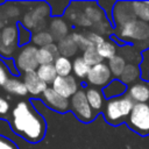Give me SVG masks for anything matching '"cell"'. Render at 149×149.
I'll list each match as a JSON object with an SVG mask.
<instances>
[{
  "label": "cell",
  "mask_w": 149,
  "mask_h": 149,
  "mask_svg": "<svg viewBox=\"0 0 149 149\" xmlns=\"http://www.w3.org/2000/svg\"><path fill=\"white\" fill-rule=\"evenodd\" d=\"M10 127L13 132L30 143L43 140L47 132L44 118L28 101H19L12 111Z\"/></svg>",
  "instance_id": "1"
},
{
  "label": "cell",
  "mask_w": 149,
  "mask_h": 149,
  "mask_svg": "<svg viewBox=\"0 0 149 149\" xmlns=\"http://www.w3.org/2000/svg\"><path fill=\"white\" fill-rule=\"evenodd\" d=\"M134 106V101L128 95H121L108 99L105 107L106 121L111 125H119L128 119L130 111Z\"/></svg>",
  "instance_id": "2"
},
{
  "label": "cell",
  "mask_w": 149,
  "mask_h": 149,
  "mask_svg": "<svg viewBox=\"0 0 149 149\" xmlns=\"http://www.w3.org/2000/svg\"><path fill=\"white\" fill-rule=\"evenodd\" d=\"M127 122L128 126L140 135H149V104H134Z\"/></svg>",
  "instance_id": "3"
},
{
  "label": "cell",
  "mask_w": 149,
  "mask_h": 149,
  "mask_svg": "<svg viewBox=\"0 0 149 149\" xmlns=\"http://www.w3.org/2000/svg\"><path fill=\"white\" fill-rule=\"evenodd\" d=\"M70 107L73 114L81 121V122H90L94 119L95 114L94 111L91 108L85 92L83 90H78L70 100Z\"/></svg>",
  "instance_id": "4"
},
{
  "label": "cell",
  "mask_w": 149,
  "mask_h": 149,
  "mask_svg": "<svg viewBox=\"0 0 149 149\" xmlns=\"http://www.w3.org/2000/svg\"><path fill=\"white\" fill-rule=\"evenodd\" d=\"M15 66L24 73L36 71L40 66L37 62V48L31 44L24 45L15 58Z\"/></svg>",
  "instance_id": "5"
},
{
  "label": "cell",
  "mask_w": 149,
  "mask_h": 149,
  "mask_svg": "<svg viewBox=\"0 0 149 149\" xmlns=\"http://www.w3.org/2000/svg\"><path fill=\"white\" fill-rule=\"evenodd\" d=\"M120 36L130 40H146L149 37V26L140 20H132L120 28Z\"/></svg>",
  "instance_id": "6"
},
{
  "label": "cell",
  "mask_w": 149,
  "mask_h": 149,
  "mask_svg": "<svg viewBox=\"0 0 149 149\" xmlns=\"http://www.w3.org/2000/svg\"><path fill=\"white\" fill-rule=\"evenodd\" d=\"M17 44V28L15 26L3 27L0 31V55L9 57Z\"/></svg>",
  "instance_id": "7"
},
{
  "label": "cell",
  "mask_w": 149,
  "mask_h": 149,
  "mask_svg": "<svg viewBox=\"0 0 149 149\" xmlns=\"http://www.w3.org/2000/svg\"><path fill=\"white\" fill-rule=\"evenodd\" d=\"M112 78V73L108 69V65L105 63H99L90 68V71L86 76L87 81L94 86H106Z\"/></svg>",
  "instance_id": "8"
},
{
  "label": "cell",
  "mask_w": 149,
  "mask_h": 149,
  "mask_svg": "<svg viewBox=\"0 0 149 149\" xmlns=\"http://www.w3.org/2000/svg\"><path fill=\"white\" fill-rule=\"evenodd\" d=\"M51 85H52L51 88L65 99L71 98L78 91V84H77L74 77H72L71 74L66 76V77L57 76L55 78V80L51 83Z\"/></svg>",
  "instance_id": "9"
},
{
  "label": "cell",
  "mask_w": 149,
  "mask_h": 149,
  "mask_svg": "<svg viewBox=\"0 0 149 149\" xmlns=\"http://www.w3.org/2000/svg\"><path fill=\"white\" fill-rule=\"evenodd\" d=\"M43 100L48 107L51 109L58 112V113H65L70 108V101L62 95H59L57 92H55L51 87H48L43 93Z\"/></svg>",
  "instance_id": "10"
},
{
  "label": "cell",
  "mask_w": 149,
  "mask_h": 149,
  "mask_svg": "<svg viewBox=\"0 0 149 149\" xmlns=\"http://www.w3.org/2000/svg\"><path fill=\"white\" fill-rule=\"evenodd\" d=\"M113 16L115 22L120 26H123L125 23L135 20L132 2H116L113 9Z\"/></svg>",
  "instance_id": "11"
},
{
  "label": "cell",
  "mask_w": 149,
  "mask_h": 149,
  "mask_svg": "<svg viewBox=\"0 0 149 149\" xmlns=\"http://www.w3.org/2000/svg\"><path fill=\"white\" fill-rule=\"evenodd\" d=\"M23 83L26 85L27 91L30 94H34V95L42 94L48 88V85L40 79V77L37 76L36 71H31V72L24 73L23 74Z\"/></svg>",
  "instance_id": "12"
},
{
  "label": "cell",
  "mask_w": 149,
  "mask_h": 149,
  "mask_svg": "<svg viewBox=\"0 0 149 149\" xmlns=\"http://www.w3.org/2000/svg\"><path fill=\"white\" fill-rule=\"evenodd\" d=\"M59 56L61 55L58 51V47L54 43L37 49V62L40 65L54 64L55 59Z\"/></svg>",
  "instance_id": "13"
},
{
  "label": "cell",
  "mask_w": 149,
  "mask_h": 149,
  "mask_svg": "<svg viewBox=\"0 0 149 149\" xmlns=\"http://www.w3.org/2000/svg\"><path fill=\"white\" fill-rule=\"evenodd\" d=\"M128 97L134 101V104L148 102L149 87L144 84H134L128 90Z\"/></svg>",
  "instance_id": "14"
},
{
  "label": "cell",
  "mask_w": 149,
  "mask_h": 149,
  "mask_svg": "<svg viewBox=\"0 0 149 149\" xmlns=\"http://www.w3.org/2000/svg\"><path fill=\"white\" fill-rule=\"evenodd\" d=\"M126 91V85L121 80H112L104 87V94L106 98L112 99L116 97H121Z\"/></svg>",
  "instance_id": "15"
},
{
  "label": "cell",
  "mask_w": 149,
  "mask_h": 149,
  "mask_svg": "<svg viewBox=\"0 0 149 149\" xmlns=\"http://www.w3.org/2000/svg\"><path fill=\"white\" fill-rule=\"evenodd\" d=\"M68 30H69V27H68L66 22L64 20H62L61 17L54 19L50 23V31H51V35L54 38H57L61 41L62 38H64L66 36Z\"/></svg>",
  "instance_id": "16"
},
{
  "label": "cell",
  "mask_w": 149,
  "mask_h": 149,
  "mask_svg": "<svg viewBox=\"0 0 149 149\" xmlns=\"http://www.w3.org/2000/svg\"><path fill=\"white\" fill-rule=\"evenodd\" d=\"M57 47H58L59 55L64 56V57H68V58L70 56H73L78 51V47L76 45V43L73 42L71 36H65L64 38H62Z\"/></svg>",
  "instance_id": "17"
},
{
  "label": "cell",
  "mask_w": 149,
  "mask_h": 149,
  "mask_svg": "<svg viewBox=\"0 0 149 149\" xmlns=\"http://www.w3.org/2000/svg\"><path fill=\"white\" fill-rule=\"evenodd\" d=\"M85 95H86V99L91 106V108L93 111H100L101 107H102V94L101 92L98 90V88H94V87H88L86 91H85Z\"/></svg>",
  "instance_id": "18"
},
{
  "label": "cell",
  "mask_w": 149,
  "mask_h": 149,
  "mask_svg": "<svg viewBox=\"0 0 149 149\" xmlns=\"http://www.w3.org/2000/svg\"><path fill=\"white\" fill-rule=\"evenodd\" d=\"M54 66H55L57 76H61V77L70 76L72 71V62L68 57H64V56L57 57L54 62Z\"/></svg>",
  "instance_id": "19"
},
{
  "label": "cell",
  "mask_w": 149,
  "mask_h": 149,
  "mask_svg": "<svg viewBox=\"0 0 149 149\" xmlns=\"http://www.w3.org/2000/svg\"><path fill=\"white\" fill-rule=\"evenodd\" d=\"M37 76L40 77V79L42 81H44L47 85L49 83H52L55 80V78L57 77L56 70L54 64H45V65H40L36 70Z\"/></svg>",
  "instance_id": "20"
},
{
  "label": "cell",
  "mask_w": 149,
  "mask_h": 149,
  "mask_svg": "<svg viewBox=\"0 0 149 149\" xmlns=\"http://www.w3.org/2000/svg\"><path fill=\"white\" fill-rule=\"evenodd\" d=\"M3 87L7 92L16 94V95H26L28 93L24 83L17 78H9L6 81V84L3 85Z\"/></svg>",
  "instance_id": "21"
},
{
  "label": "cell",
  "mask_w": 149,
  "mask_h": 149,
  "mask_svg": "<svg viewBox=\"0 0 149 149\" xmlns=\"http://www.w3.org/2000/svg\"><path fill=\"white\" fill-rule=\"evenodd\" d=\"M108 69L111 71V73L115 77H120L122 71L125 70L126 66V61L123 59V57L115 55L114 57H112L111 59H108Z\"/></svg>",
  "instance_id": "22"
},
{
  "label": "cell",
  "mask_w": 149,
  "mask_h": 149,
  "mask_svg": "<svg viewBox=\"0 0 149 149\" xmlns=\"http://www.w3.org/2000/svg\"><path fill=\"white\" fill-rule=\"evenodd\" d=\"M95 48H97V51H98V54L100 55V57L102 59L104 58L111 59L116 54V47H115V44L113 42H109V41H104L102 43L98 44Z\"/></svg>",
  "instance_id": "23"
},
{
  "label": "cell",
  "mask_w": 149,
  "mask_h": 149,
  "mask_svg": "<svg viewBox=\"0 0 149 149\" xmlns=\"http://www.w3.org/2000/svg\"><path fill=\"white\" fill-rule=\"evenodd\" d=\"M83 59L90 66H93V65H97L99 63H102V58L98 54L97 48L94 45H92V47L87 48L86 50H84V52H83Z\"/></svg>",
  "instance_id": "24"
},
{
  "label": "cell",
  "mask_w": 149,
  "mask_h": 149,
  "mask_svg": "<svg viewBox=\"0 0 149 149\" xmlns=\"http://www.w3.org/2000/svg\"><path fill=\"white\" fill-rule=\"evenodd\" d=\"M83 13H84L85 16L92 22V24H93V23H100V22L102 21L104 14H102L101 9H100L99 7H97L95 5L93 6V3L87 5V6L84 8V12H83Z\"/></svg>",
  "instance_id": "25"
},
{
  "label": "cell",
  "mask_w": 149,
  "mask_h": 149,
  "mask_svg": "<svg viewBox=\"0 0 149 149\" xmlns=\"http://www.w3.org/2000/svg\"><path fill=\"white\" fill-rule=\"evenodd\" d=\"M132 8L134 12V15L140 17L141 21H149V5L147 2L141 1H134L132 2Z\"/></svg>",
  "instance_id": "26"
},
{
  "label": "cell",
  "mask_w": 149,
  "mask_h": 149,
  "mask_svg": "<svg viewBox=\"0 0 149 149\" xmlns=\"http://www.w3.org/2000/svg\"><path fill=\"white\" fill-rule=\"evenodd\" d=\"M90 65H87L85 62H84V59H83V57H77L73 62H72V71H73V73L77 76V77H79V78H86V76H87V73H88V71H90Z\"/></svg>",
  "instance_id": "27"
},
{
  "label": "cell",
  "mask_w": 149,
  "mask_h": 149,
  "mask_svg": "<svg viewBox=\"0 0 149 149\" xmlns=\"http://www.w3.org/2000/svg\"><path fill=\"white\" fill-rule=\"evenodd\" d=\"M31 41L35 45H38L42 48V47L51 44L54 42V37H52L51 33H49V31H38L31 36Z\"/></svg>",
  "instance_id": "28"
},
{
  "label": "cell",
  "mask_w": 149,
  "mask_h": 149,
  "mask_svg": "<svg viewBox=\"0 0 149 149\" xmlns=\"http://www.w3.org/2000/svg\"><path fill=\"white\" fill-rule=\"evenodd\" d=\"M137 74H139V69L135 65H133V64H126L125 70L122 71L120 78H121V81L126 85L128 83L134 81L137 78Z\"/></svg>",
  "instance_id": "29"
},
{
  "label": "cell",
  "mask_w": 149,
  "mask_h": 149,
  "mask_svg": "<svg viewBox=\"0 0 149 149\" xmlns=\"http://www.w3.org/2000/svg\"><path fill=\"white\" fill-rule=\"evenodd\" d=\"M71 38L73 40V42L76 43V45L78 47V49H83V51L93 45V44L88 41V38L86 37V35H83V34H80V33H73V34L71 35Z\"/></svg>",
  "instance_id": "30"
},
{
  "label": "cell",
  "mask_w": 149,
  "mask_h": 149,
  "mask_svg": "<svg viewBox=\"0 0 149 149\" xmlns=\"http://www.w3.org/2000/svg\"><path fill=\"white\" fill-rule=\"evenodd\" d=\"M31 40L30 31L26 29L22 24L17 26V43L19 44H28V42Z\"/></svg>",
  "instance_id": "31"
},
{
  "label": "cell",
  "mask_w": 149,
  "mask_h": 149,
  "mask_svg": "<svg viewBox=\"0 0 149 149\" xmlns=\"http://www.w3.org/2000/svg\"><path fill=\"white\" fill-rule=\"evenodd\" d=\"M8 79H9V71H8L5 62H2L0 59V85L3 86Z\"/></svg>",
  "instance_id": "32"
},
{
  "label": "cell",
  "mask_w": 149,
  "mask_h": 149,
  "mask_svg": "<svg viewBox=\"0 0 149 149\" xmlns=\"http://www.w3.org/2000/svg\"><path fill=\"white\" fill-rule=\"evenodd\" d=\"M86 37L88 38V41H90L94 47H97L98 44H100V43H102V42L105 41V38H104L100 34H98V33H95V31H90V33H87Z\"/></svg>",
  "instance_id": "33"
},
{
  "label": "cell",
  "mask_w": 149,
  "mask_h": 149,
  "mask_svg": "<svg viewBox=\"0 0 149 149\" xmlns=\"http://www.w3.org/2000/svg\"><path fill=\"white\" fill-rule=\"evenodd\" d=\"M0 149H19V147L8 137L0 135Z\"/></svg>",
  "instance_id": "34"
},
{
  "label": "cell",
  "mask_w": 149,
  "mask_h": 149,
  "mask_svg": "<svg viewBox=\"0 0 149 149\" xmlns=\"http://www.w3.org/2000/svg\"><path fill=\"white\" fill-rule=\"evenodd\" d=\"M8 111H9V102L5 98L0 97V116L6 115Z\"/></svg>",
  "instance_id": "35"
},
{
  "label": "cell",
  "mask_w": 149,
  "mask_h": 149,
  "mask_svg": "<svg viewBox=\"0 0 149 149\" xmlns=\"http://www.w3.org/2000/svg\"><path fill=\"white\" fill-rule=\"evenodd\" d=\"M146 2H147V3H148V5H149V1H146Z\"/></svg>",
  "instance_id": "36"
}]
</instances>
